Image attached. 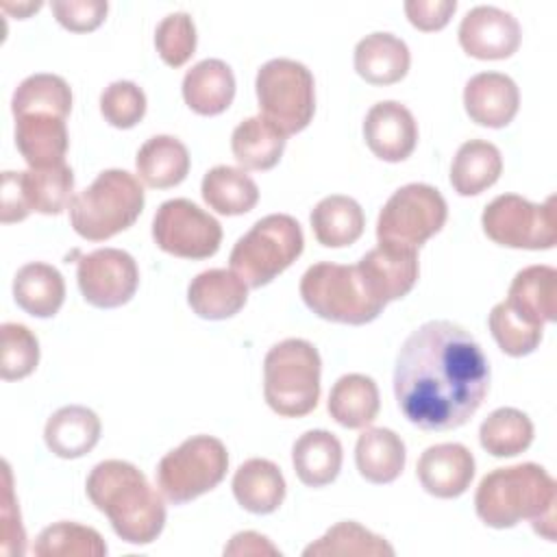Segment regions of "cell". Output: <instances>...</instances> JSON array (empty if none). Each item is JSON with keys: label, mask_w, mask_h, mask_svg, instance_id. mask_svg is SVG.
<instances>
[{"label": "cell", "mask_w": 557, "mask_h": 557, "mask_svg": "<svg viewBox=\"0 0 557 557\" xmlns=\"http://www.w3.org/2000/svg\"><path fill=\"white\" fill-rule=\"evenodd\" d=\"M50 7L57 22L72 33L96 30L109 11L104 0H54Z\"/></svg>", "instance_id": "44"}, {"label": "cell", "mask_w": 557, "mask_h": 557, "mask_svg": "<svg viewBox=\"0 0 557 557\" xmlns=\"http://www.w3.org/2000/svg\"><path fill=\"white\" fill-rule=\"evenodd\" d=\"M202 198L220 215H242L259 202L257 183L239 168L215 165L202 176Z\"/></svg>", "instance_id": "34"}, {"label": "cell", "mask_w": 557, "mask_h": 557, "mask_svg": "<svg viewBox=\"0 0 557 557\" xmlns=\"http://www.w3.org/2000/svg\"><path fill=\"white\" fill-rule=\"evenodd\" d=\"M72 228L89 242H104L135 224L144 209V187L126 170H104L70 202Z\"/></svg>", "instance_id": "4"}, {"label": "cell", "mask_w": 557, "mask_h": 557, "mask_svg": "<svg viewBox=\"0 0 557 557\" xmlns=\"http://www.w3.org/2000/svg\"><path fill=\"white\" fill-rule=\"evenodd\" d=\"M379 387L366 374H344L335 381L329 394L331 418L346 429H363L379 413Z\"/></svg>", "instance_id": "33"}, {"label": "cell", "mask_w": 557, "mask_h": 557, "mask_svg": "<svg viewBox=\"0 0 557 557\" xmlns=\"http://www.w3.org/2000/svg\"><path fill=\"white\" fill-rule=\"evenodd\" d=\"M357 270L368 292L376 300L387 305L407 296L413 289L420 274L418 252L379 244L359 259Z\"/></svg>", "instance_id": "17"}, {"label": "cell", "mask_w": 557, "mask_h": 557, "mask_svg": "<svg viewBox=\"0 0 557 557\" xmlns=\"http://www.w3.org/2000/svg\"><path fill=\"white\" fill-rule=\"evenodd\" d=\"M65 120L50 113H26L15 117V146L33 170L65 163L67 152Z\"/></svg>", "instance_id": "20"}, {"label": "cell", "mask_w": 557, "mask_h": 557, "mask_svg": "<svg viewBox=\"0 0 557 557\" xmlns=\"http://www.w3.org/2000/svg\"><path fill=\"white\" fill-rule=\"evenodd\" d=\"M154 244L181 259L213 257L222 242L220 222L187 198L165 200L152 218Z\"/></svg>", "instance_id": "13"}, {"label": "cell", "mask_w": 557, "mask_h": 557, "mask_svg": "<svg viewBox=\"0 0 557 557\" xmlns=\"http://www.w3.org/2000/svg\"><path fill=\"white\" fill-rule=\"evenodd\" d=\"M226 470V446L213 435H194L163 455L154 474L163 498L174 505H185L218 487Z\"/></svg>", "instance_id": "9"}, {"label": "cell", "mask_w": 557, "mask_h": 557, "mask_svg": "<svg viewBox=\"0 0 557 557\" xmlns=\"http://www.w3.org/2000/svg\"><path fill=\"white\" fill-rule=\"evenodd\" d=\"M276 555L278 550L268 542V537L255 533V531H244L233 535L231 544L224 548V555Z\"/></svg>", "instance_id": "46"}, {"label": "cell", "mask_w": 557, "mask_h": 557, "mask_svg": "<svg viewBox=\"0 0 557 557\" xmlns=\"http://www.w3.org/2000/svg\"><path fill=\"white\" fill-rule=\"evenodd\" d=\"M259 115L278 133L294 135L309 126L315 113V81L307 65L294 59L263 63L255 78Z\"/></svg>", "instance_id": "8"}, {"label": "cell", "mask_w": 557, "mask_h": 557, "mask_svg": "<svg viewBox=\"0 0 557 557\" xmlns=\"http://www.w3.org/2000/svg\"><path fill=\"white\" fill-rule=\"evenodd\" d=\"M313 555H394V548L376 533L368 531L355 520H344L331 527L320 540L309 544L302 553Z\"/></svg>", "instance_id": "39"}, {"label": "cell", "mask_w": 557, "mask_h": 557, "mask_svg": "<svg viewBox=\"0 0 557 557\" xmlns=\"http://www.w3.org/2000/svg\"><path fill=\"white\" fill-rule=\"evenodd\" d=\"M248 285L224 268H211L196 274L187 287L191 311L205 320H226L244 309Z\"/></svg>", "instance_id": "21"}, {"label": "cell", "mask_w": 557, "mask_h": 557, "mask_svg": "<svg viewBox=\"0 0 557 557\" xmlns=\"http://www.w3.org/2000/svg\"><path fill=\"white\" fill-rule=\"evenodd\" d=\"M154 46L170 67L185 65L196 50V26L189 13L176 11L165 15L154 30Z\"/></svg>", "instance_id": "42"}, {"label": "cell", "mask_w": 557, "mask_h": 557, "mask_svg": "<svg viewBox=\"0 0 557 557\" xmlns=\"http://www.w3.org/2000/svg\"><path fill=\"white\" fill-rule=\"evenodd\" d=\"M448 207L440 189L426 183H409L396 189L376 220V239L383 246L413 250L442 231Z\"/></svg>", "instance_id": "10"}, {"label": "cell", "mask_w": 557, "mask_h": 557, "mask_svg": "<svg viewBox=\"0 0 557 557\" xmlns=\"http://www.w3.org/2000/svg\"><path fill=\"white\" fill-rule=\"evenodd\" d=\"M300 296L318 318L352 326L376 320L385 309V305L368 292L357 265L331 261L307 268L300 278Z\"/></svg>", "instance_id": "7"}, {"label": "cell", "mask_w": 557, "mask_h": 557, "mask_svg": "<svg viewBox=\"0 0 557 557\" xmlns=\"http://www.w3.org/2000/svg\"><path fill=\"white\" fill-rule=\"evenodd\" d=\"M74 191V174L67 163L26 170L2 172V205L0 220L4 224L24 220L30 211L44 215H59L70 207Z\"/></svg>", "instance_id": "12"}, {"label": "cell", "mask_w": 557, "mask_h": 557, "mask_svg": "<svg viewBox=\"0 0 557 557\" xmlns=\"http://www.w3.org/2000/svg\"><path fill=\"white\" fill-rule=\"evenodd\" d=\"M518 315L535 326L557 320V270L550 265L522 268L505 300Z\"/></svg>", "instance_id": "22"}, {"label": "cell", "mask_w": 557, "mask_h": 557, "mask_svg": "<svg viewBox=\"0 0 557 557\" xmlns=\"http://www.w3.org/2000/svg\"><path fill=\"white\" fill-rule=\"evenodd\" d=\"M487 324L498 348L509 357H524L533 352L542 342L544 326L527 322L505 300L492 307Z\"/></svg>", "instance_id": "40"}, {"label": "cell", "mask_w": 557, "mask_h": 557, "mask_svg": "<svg viewBox=\"0 0 557 557\" xmlns=\"http://www.w3.org/2000/svg\"><path fill=\"white\" fill-rule=\"evenodd\" d=\"M322 361L318 348L298 337L274 344L263 359V396L283 418L311 413L320 398Z\"/></svg>", "instance_id": "5"}, {"label": "cell", "mask_w": 557, "mask_h": 557, "mask_svg": "<svg viewBox=\"0 0 557 557\" xmlns=\"http://www.w3.org/2000/svg\"><path fill=\"white\" fill-rule=\"evenodd\" d=\"M405 442L392 429H366L355 446V463L359 474L376 485L392 483L405 468Z\"/></svg>", "instance_id": "28"}, {"label": "cell", "mask_w": 557, "mask_h": 557, "mask_svg": "<svg viewBox=\"0 0 557 557\" xmlns=\"http://www.w3.org/2000/svg\"><path fill=\"white\" fill-rule=\"evenodd\" d=\"M285 479L281 468L261 457L244 461L233 474V494L235 500L250 513H272L285 500Z\"/></svg>", "instance_id": "25"}, {"label": "cell", "mask_w": 557, "mask_h": 557, "mask_svg": "<svg viewBox=\"0 0 557 557\" xmlns=\"http://www.w3.org/2000/svg\"><path fill=\"white\" fill-rule=\"evenodd\" d=\"M483 233L500 246L524 250H548L557 242L555 196L542 205L518 194L496 196L481 215Z\"/></svg>", "instance_id": "11"}, {"label": "cell", "mask_w": 557, "mask_h": 557, "mask_svg": "<svg viewBox=\"0 0 557 557\" xmlns=\"http://www.w3.org/2000/svg\"><path fill=\"white\" fill-rule=\"evenodd\" d=\"M39 7H41V2H35V4H33V2H30V4H17V7H13V4H2L4 11H11V13L15 11L17 17H26L30 11H37Z\"/></svg>", "instance_id": "47"}, {"label": "cell", "mask_w": 557, "mask_h": 557, "mask_svg": "<svg viewBox=\"0 0 557 557\" xmlns=\"http://www.w3.org/2000/svg\"><path fill=\"white\" fill-rule=\"evenodd\" d=\"M185 104L198 115H218L235 98L233 70L220 59H202L183 78Z\"/></svg>", "instance_id": "26"}, {"label": "cell", "mask_w": 557, "mask_h": 557, "mask_svg": "<svg viewBox=\"0 0 557 557\" xmlns=\"http://www.w3.org/2000/svg\"><path fill=\"white\" fill-rule=\"evenodd\" d=\"M457 9L455 0H407L405 13L409 22L424 33L440 30L448 24Z\"/></svg>", "instance_id": "45"}, {"label": "cell", "mask_w": 557, "mask_h": 557, "mask_svg": "<svg viewBox=\"0 0 557 557\" xmlns=\"http://www.w3.org/2000/svg\"><path fill=\"white\" fill-rule=\"evenodd\" d=\"M407 44L392 33H370L355 46V70L370 85H394L409 72Z\"/></svg>", "instance_id": "24"}, {"label": "cell", "mask_w": 557, "mask_h": 557, "mask_svg": "<svg viewBox=\"0 0 557 557\" xmlns=\"http://www.w3.org/2000/svg\"><path fill=\"white\" fill-rule=\"evenodd\" d=\"M416 474L431 496L457 498L474 479V457L463 444H435L420 455Z\"/></svg>", "instance_id": "18"}, {"label": "cell", "mask_w": 557, "mask_h": 557, "mask_svg": "<svg viewBox=\"0 0 557 557\" xmlns=\"http://www.w3.org/2000/svg\"><path fill=\"white\" fill-rule=\"evenodd\" d=\"M2 331V355L0 376L4 381H17L35 372L39 363V342L35 333L17 322H4Z\"/></svg>", "instance_id": "41"}, {"label": "cell", "mask_w": 557, "mask_h": 557, "mask_svg": "<svg viewBox=\"0 0 557 557\" xmlns=\"http://www.w3.org/2000/svg\"><path fill=\"white\" fill-rule=\"evenodd\" d=\"M13 298L33 318H52L65 300V281L54 265L33 261L13 278Z\"/></svg>", "instance_id": "29"}, {"label": "cell", "mask_w": 557, "mask_h": 557, "mask_svg": "<svg viewBox=\"0 0 557 557\" xmlns=\"http://www.w3.org/2000/svg\"><path fill=\"white\" fill-rule=\"evenodd\" d=\"M300 224L287 213H270L252 224L231 250V270L248 285L263 287L287 270L302 252Z\"/></svg>", "instance_id": "6"}, {"label": "cell", "mask_w": 557, "mask_h": 557, "mask_svg": "<svg viewBox=\"0 0 557 557\" xmlns=\"http://www.w3.org/2000/svg\"><path fill=\"white\" fill-rule=\"evenodd\" d=\"M85 490L120 540L144 546L161 535L165 527L163 494L148 483L137 466L122 459L100 461L89 472Z\"/></svg>", "instance_id": "2"}, {"label": "cell", "mask_w": 557, "mask_h": 557, "mask_svg": "<svg viewBox=\"0 0 557 557\" xmlns=\"http://www.w3.org/2000/svg\"><path fill=\"white\" fill-rule=\"evenodd\" d=\"M76 281L83 298L98 309L126 305L139 285L135 259L120 248H98L81 257Z\"/></svg>", "instance_id": "14"}, {"label": "cell", "mask_w": 557, "mask_h": 557, "mask_svg": "<svg viewBox=\"0 0 557 557\" xmlns=\"http://www.w3.org/2000/svg\"><path fill=\"white\" fill-rule=\"evenodd\" d=\"M490 392V363L459 324L429 320L407 335L394 368L403 416L422 431L463 426Z\"/></svg>", "instance_id": "1"}, {"label": "cell", "mask_w": 557, "mask_h": 557, "mask_svg": "<svg viewBox=\"0 0 557 557\" xmlns=\"http://www.w3.org/2000/svg\"><path fill=\"white\" fill-rule=\"evenodd\" d=\"M520 24L518 20L490 4H479L470 9L459 24V44L466 54L481 61H496L511 57L520 46Z\"/></svg>", "instance_id": "15"}, {"label": "cell", "mask_w": 557, "mask_h": 557, "mask_svg": "<svg viewBox=\"0 0 557 557\" xmlns=\"http://www.w3.org/2000/svg\"><path fill=\"white\" fill-rule=\"evenodd\" d=\"M100 418L83 407L67 405L57 409L44 429L46 446L61 459H78L94 450L100 440Z\"/></svg>", "instance_id": "23"}, {"label": "cell", "mask_w": 557, "mask_h": 557, "mask_svg": "<svg viewBox=\"0 0 557 557\" xmlns=\"http://www.w3.org/2000/svg\"><path fill=\"white\" fill-rule=\"evenodd\" d=\"M33 553L39 557H102L107 555V544L96 529L63 520L37 535Z\"/></svg>", "instance_id": "38"}, {"label": "cell", "mask_w": 557, "mask_h": 557, "mask_svg": "<svg viewBox=\"0 0 557 557\" xmlns=\"http://www.w3.org/2000/svg\"><path fill=\"white\" fill-rule=\"evenodd\" d=\"M231 150L244 170H270L283 157L285 135L261 115H252L235 126Z\"/></svg>", "instance_id": "35"}, {"label": "cell", "mask_w": 557, "mask_h": 557, "mask_svg": "<svg viewBox=\"0 0 557 557\" xmlns=\"http://www.w3.org/2000/svg\"><path fill=\"white\" fill-rule=\"evenodd\" d=\"M100 113L115 128H133L146 113V94L131 81H115L100 94Z\"/></svg>", "instance_id": "43"}, {"label": "cell", "mask_w": 557, "mask_h": 557, "mask_svg": "<svg viewBox=\"0 0 557 557\" xmlns=\"http://www.w3.org/2000/svg\"><path fill=\"white\" fill-rule=\"evenodd\" d=\"M11 111L15 117L26 113H50L65 120L72 111V89L57 74H33L13 91Z\"/></svg>", "instance_id": "37"}, {"label": "cell", "mask_w": 557, "mask_h": 557, "mask_svg": "<svg viewBox=\"0 0 557 557\" xmlns=\"http://www.w3.org/2000/svg\"><path fill=\"white\" fill-rule=\"evenodd\" d=\"M294 472L307 487L333 483L342 470V444L324 429L305 431L292 446Z\"/></svg>", "instance_id": "27"}, {"label": "cell", "mask_w": 557, "mask_h": 557, "mask_svg": "<svg viewBox=\"0 0 557 557\" xmlns=\"http://www.w3.org/2000/svg\"><path fill=\"white\" fill-rule=\"evenodd\" d=\"M463 107L472 122L487 128H503L518 113L520 91L507 74L481 72L466 83Z\"/></svg>", "instance_id": "19"}, {"label": "cell", "mask_w": 557, "mask_h": 557, "mask_svg": "<svg viewBox=\"0 0 557 557\" xmlns=\"http://www.w3.org/2000/svg\"><path fill=\"white\" fill-rule=\"evenodd\" d=\"M363 137L374 157L398 163L413 152L418 144V124L405 104L383 100L372 104L366 113Z\"/></svg>", "instance_id": "16"}, {"label": "cell", "mask_w": 557, "mask_h": 557, "mask_svg": "<svg viewBox=\"0 0 557 557\" xmlns=\"http://www.w3.org/2000/svg\"><path fill=\"white\" fill-rule=\"evenodd\" d=\"M555 479L537 463H516L485 474L474 494L476 516L492 529L531 520L533 531L555 540Z\"/></svg>", "instance_id": "3"}, {"label": "cell", "mask_w": 557, "mask_h": 557, "mask_svg": "<svg viewBox=\"0 0 557 557\" xmlns=\"http://www.w3.org/2000/svg\"><path fill=\"white\" fill-rule=\"evenodd\" d=\"M139 178L152 189H168L185 181L189 172V152L172 135H154L144 141L135 157Z\"/></svg>", "instance_id": "30"}, {"label": "cell", "mask_w": 557, "mask_h": 557, "mask_svg": "<svg viewBox=\"0 0 557 557\" xmlns=\"http://www.w3.org/2000/svg\"><path fill=\"white\" fill-rule=\"evenodd\" d=\"M503 172L500 150L485 139L459 146L450 165V185L459 196H476L492 187Z\"/></svg>", "instance_id": "32"}, {"label": "cell", "mask_w": 557, "mask_h": 557, "mask_svg": "<svg viewBox=\"0 0 557 557\" xmlns=\"http://www.w3.org/2000/svg\"><path fill=\"white\" fill-rule=\"evenodd\" d=\"M363 226L366 215L359 202L350 196H326L311 211L313 235L326 248H344L355 244L361 237Z\"/></svg>", "instance_id": "31"}, {"label": "cell", "mask_w": 557, "mask_h": 557, "mask_svg": "<svg viewBox=\"0 0 557 557\" xmlns=\"http://www.w3.org/2000/svg\"><path fill=\"white\" fill-rule=\"evenodd\" d=\"M479 442L492 457H516L531 446L533 422L516 407H500L481 422Z\"/></svg>", "instance_id": "36"}]
</instances>
